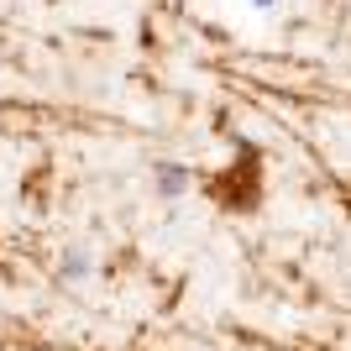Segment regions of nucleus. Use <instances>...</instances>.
<instances>
[{
    "instance_id": "1",
    "label": "nucleus",
    "mask_w": 351,
    "mask_h": 351,
    "mask_svg": "<svg viewBox=\"0 0 351 351\" xmlns=\"http://www.w3.org/2000/svg\"><path fill=\"white\" fill-rule=\"evenodd\" d=\"M184 189H189V168L184 162H158V194L162 199H178Z\"/></svg>"
},
{
    "instance_id": "2",
    "label": "nucleus",
    "mask_w": 351,
    "mask_h": 351,
    "mask_svg": "<svg viewBox=\"0 0 351 351\" xmlns=\"http://www.w3.org/2000/svg\"><path fill=\"white\" fill-rule=\"evenodd\" d=\"M58 273H63V278H84V273H89V252L84 247H69V252H63V257H58Z\"/></svg>"
},
{
    "instance_id": "3",
    "label": "nucleus",
    "mask_w": 351,
    "mask_h": 351,
    "mask_svg": "<svg viewBox=\"0 0 351 351\" xmlns=\"http://www.w3.org/2000/svg\"><path fill=\"white\" fill-rule=\"evenodd\" d=\"M252 5H257V11H273V5H278V0H252Z\"/></svg>"
}]
</instances>
